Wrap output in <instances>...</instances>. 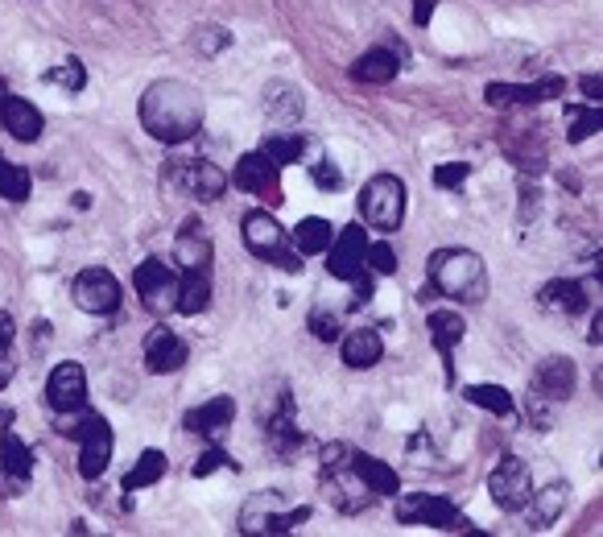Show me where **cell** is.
<instances>
[{
	"label": "cell",
	"mask_w": 603,
	"mask_h": 537,
	"mask_svg": "<svg viewBox=\"0 0 603 537\" xmlns=\"http://www.w3.org/2000/svg\"><path fill=\"white\" fill-rule=\"evenodd\" d=\"M137 116L153 141L186 145L203 128V95L186 79H158L145 88Z\"/></svg>",
	"instance_id": "1"
},
{
	"label": "cell",
	"mask_w": 603,
	"mask_h": 537,
	"mask_svg": "<svg viewBox=\"0 0 603 537\" xmlns=\"http://www.w3.org/2000/svg\"><path fill=\"white\" fill-rule=\"evenodd\" d=\"M430 286L439 289L451 302L476 306L488 298V265L471 249H439L426 265Z\"/></svg>",
	"instance_id": "2"
},
{
	"label": "cell",
	"mask_w": 603,
	"mask_h": 537,
	"mask_svg": "<svg viewBox=\"0 0 603 537\" xmlns=\"http://www.w3.org/2000/svg\"><path fill=\"white\" fill-rule=\"evenodd\" d=\"M319 483H322V496L331 501V509L348 513V517L364 513V509L376 501L373 488L360 480V471H355V450L348 447V443H331V447H322Z\"/></svg>",
	"instance_id": "3"
},
{
	"label": "cell",
	"mask_w": 603,
	"mask_h": 537,
	"mask_svg": "<svg viewBox=\"0 0 603 537\" xmlns=\"http://www.w3.org/2000/svg\"><path fill=\"white\" fill-rule=\"evenodd\" d=\"M574 393V364L567 356H546L530 376V418L537 430L550 426V405Z\"/></svg>",
	"instance_id": "4"
},
{
	"label": "cell",
	"mask_w": 603,
	"mask_h": 537,
	"mask_svg": "<svg viewBox=\"0 0 603 537\" xmlns=\"http://www.w3.org/2000/svg\"><path fill=\"white\" fill-rule=\"evenodd\" d=\"M360 215L376 232H397L406 219V182L397 174H376L360 191Z\"/></svg>",
	"instance_id": "5"
},
{
	"label": "cell",
	"mask_w": 603,
	"mask_h": 537,
	"mask_svg": "<svg viewBox=\"0 0 603 537\" xmlns=\"http://www.w3.org/2000/svg\"><path fill=\"white\" fill-rule=\"evenodd\" d=\"M306 521H310V509H306V504H298V509H282L277 492H257V496H249L244 509H240V534L244 537L294 534V529L306 525Z\"/></svg>",
	"instance_id": "6"
},
{
	"label": "cell",
	"mask_w": 603,
	"mask_h": 537,
	"mask_svg": "<svg viewBox=\"0 0 603 537\" xmlns=\"http://www.w3.org/2000/svg\"><path fill=\"white\" fill-rule=\"evenodd\" d=\"M244 249L261 261H273L285 273H302L298 249H285V228L269 212L244 215Z\"/></svg>",
	"instance_id": "7"
},
{
	"label": "cell",
	"mask_w": 603,
	"mask_h": 537,
	"mask_svg": "<svg viewBox=\"0 0 603 537\" xmlns=\"http://www.w3.org/2000/svg\"><path fill=\"white\" fill-rule=\"evenodd\" d=\"M133 286H137V298L149 315H174L178 310V286H182V277H178V268L170 261H158V256H149L141 265L133 268Z\"/></svg>",
	"instance_id": "8"
},
{
	"label": "cell",
	"mask_w": 603,
	"mask_h": 537,
	"mask_svg": "<svg viewBox=\"0 0 603 537\" xmlns=\"http://www.w3.org/2000/svg\"><path fill=\"white\" fill-rule=\"evenodd\" d=\"M261 430H265V443L273 447V455L294 459L302 447V430H298V413H294V397L277 389V393L261 401Z\"/></svg>",
	"instance_id": "9"
},
{
	"label": "cell",
	"mask_w": 603,
	"mask_h": 537,
	"mask_svg": "<svg viewBox=\"0 0 603 537\" xmlns=\"http://www.w3.org/2000/svg\"><path fill=\"white\" fill-rule=\"evenodd\" d=\"M488 496L504 513H521L533 496V471L521 455H504L488 476Z\"/></svg>",
	"instance_id": "10"
},
{
	"label": "cell",
	"mask_w": 603,
	"mask_h": 537,
	"mask_svg": "<svg viewBox=\"0 0 603 537\" xmlns=\"http://www.w3.org/2000/svg\"><path fill=\"white\" fill-rule=\"evenodd\" d=\"M397 521L406 525H430V529H471V521L459 517V509L446 496H430V492H406L397 496Z\"/></svg>",
	"instance_id": "11"
},
{
	"label": "cell",
	"mask_w": 603,
	"mask_h": 537,
	"mask_svg": "<svg viewBox=\"0 0 603 537\" xmlns=\"http://www.w3.org/2000/svg\"><path fill=\"white\" fill-rule=\"evenodd\" d=\"M166 182H170L174 191H182V195H195V198H207V203H212V198H219L228 191L231 179L207 158H182L170 165Z\"/></svg>",
	"instance_id": "12"
},
{
	"label": "cell",
	"mask_w": 603,
	"mask_h": 537,
	"mask_svg": "<svg viewBox=\"0 0 603 537\" xmlns=\"http://www.w3.org/2000/svg\"><path fill=\"white\" fill-rule=\"evenodd\" d=\"M71 298L83 315H95V319H100V315H112V310L121 306V282H116L107 268H83V273H75Z\"/></svg>",
	"instance_id": "13"
},
{
	"label": "cell",
	"mask_w": 603,
	"mask_h": 537,
	"mask_svg": "<svg viewBox=\"0 0 603 537\" xmlns=\"http://www.w3.org/2000/svg\"><path fill=\"white\" fill-rule=\"evenodd\" d=\"M112 447H116V438H112L107 418L91 413L88 426L79 430V476L83 480H100L107 471V464H112Z\"/></svg>",
	"instance_id": "14"
},
{
	"label": "cell",
	"mask_w": 603,
	"mask_h": 537,
	"mask_svg": "<svg viewBox=\"0 0 603 537\" xmlns=\"http://www.w3.org/2000/svg\"><path fill=\"white\" fill-rule=\"evenodd\" d=\"M277 161H269L261 149L257 153H244V158L236 161V170H231V186H240V191H249L257 198H269V203H282V179H277Z\"/></svg>",
	"instance_id": "15"
},
{
	"label": "cell",
	"mask_w": 603,
	"mask_h": 537,
	"mask_svg": "<svg viewBox=\"0 0 603 537\" xmlns=\"http://www.w3.org/2000/svg\"><path fill=\"white\" fill-rule=\"evenodd\" d=\"M562 79L558 75H546L537 83H488L483 88V100L492 107H533V104H546V100H558L562 95Z\"/></svg>",
	"instance_id": "16"
},
{
	"label": "cell",
	"mask_w": 603,
	"mask_h": 537,
	"mask_svg": "<svg viewBox=\"0 0 603 537\" xmlns=\"http://www.w3.org/2000/svg\"><path fill=\"white\" fill-rule=\"evenodd\" d=\"M46 401H50L54 413H71L88 405V373L75 364V359H62L50 376H46Z\"/></svg>",
	"instance_id": "17"
},
{
	"label": "cell",
	"mask_w": 603,
	"mask_h": 537,
	"mask_svg": "<svg viewBox=\"0 0 603 537\" xmlns=\"http://www.w3.org/2000/svg\"><path fill=\"white\" fill-rule=\"evenodd\" d=\"M141 359L153 376H170L191 359V347H186V340H182L178 331H170V327H153V331L145 335Z\"/></svg>",
	"instance_id": "18"
},
{
	"label": "cell",
	"mask_w": 603,
	"mask_h": 537,
	"mask_svg": "<svg viewBox=\"0 0 603 537\" xmlns=\"http://www.w3.org/2000/svg\"><path fill=\"white\" fill-rule=\"evenodd\" d=\"M364 252H368L364 228H343V232H335L331 249H327V273L339 277V282H352V277L364 273Z\"/></svg>",
	"instance_id": "19"
},
{
	"label": "cell",
	"mask_w": 603,
	"mask_h": 537,
	"mask_svg": "<svg viewBox=\"0 0 603 537\" xmlns=\"http://www.w3.org/2000/svg\"><path fill=\"white\" fill-rule=\"evenodd\" d=\"M231 418H236V401H231V397H212V401H203L195 410H186L182 426L215 443V438H224L231 430Z\"/></svg>",
	"instance_id": "20"
},
{
	"label": "cell",
	"mask_w": 603,
	"mask_h": 537,
	"mask_svg": "<svg viewBox=\"0 0 603 537\" xmlns=\"http://www.w3.org/2000/svg\"><path fill=\"white\" fill-rule=\"evenodd\" d=\"M426 331H430V340H434V347H439V356H443L446 380H455V359L451 356H455V343H459L463 331H467L463 315H455V310H430Z\"/></svg>",
	"instance_id": "21"
},
{
	"label": "cell",
	"mask_w": 603,
	"mask_h": 537,
	"mask_svg": "<svg viewBox=\"0 0 603 537\" xmlns=\"http://www.w3.org/2000/svg\"><path fill=\"white\" fill-rule=\"evenodd\" d=\"M385 359V340H380V331L373 327H355L352 335H343V364L348 368H376Z\"/></svg>",
	"instance_id": "22"
},
{
	"label": "cell",
	"mask_w": 603,
	"mask_h": 537,
	"mask_svg": "<svg viewBox=\"0 0 603 537\" xmlns=\"http://www.w3.org/2000/svg\"><path fill=\"white\" fill-rule=\"evenodd\" d=\"M212 306V265L207 268H182V286H178V315L195 319Z\"/></svg>",
	"instance_id": "23"
},
{
	"label": "cell",
	"mask_w": 603,
	"mask_h": 537,
	"mask_svg": "<svg viewBox=\"0 0 603 537\" xmlns=\"http://www.w3.org/2000/svg\"><path fill=\"white\" fill-rule=\"evenodd\" d=\"M537 302L546 306L550 315H583L587 306H591V298H587V289L579 286V282H570V277H558V282H546L542 286V294H537Z\"/></svg>",
	"instance_id": "24"
},
{
	"label": "cell",
	"mask_w": 603,
	"mask_h": 537,
	"mask_svg": "<svg viewBox=\"0 0 603 537\" xmlns=\"http://www.w3.org/2000/svg\"><path fill=\"white\" fill-rule=\"evenodd\" d=\"M397 71H401V58L392 50H385V46H373V50H364L355 58L352 79L355 83H392Z\"/></svg>",
	"instance_id": "25"
},
{
	"label": "cell",
	"mask_w": 603,
	"mask_h": 537,
	"mask_svg": "<svg viewBox=\"0 0 603 537\" xmlns=\"http://www.w3.org/2000/svg\"><path fill=\"white\" fill-rule=\"evenodd\" d=\"M42 112H37L30 100H21V95H4V128L18 137V141H37L42 137Z\"/></svg>",
	"instance_id": "26"
},
{
	"label": "cell",
	"mask_w": 603,
	"mask_h": 537,
	"mask_svg": "<svg viewBox=\"0 0 603 537\" xmlns=\"http://www.w3.org/2000/svg\"><path fill=\"white\" fill-rule=\"evenodd\" d=\"M198 228H203V224L191 219V224H186V228L178 232V240H174V261L182 268H207L212 265V240L198 232Z\"/></svg>",
	"instance_id": "27"
},
{
	"label": "cell",
	"mask_w": 603,
	"mask_h": 537,
	"mask_svg": "<svg viewBox=\"0 0 603 537\" xmlns=\"http://www.w3.org/2000/svg\"><path fill=\"white\" fill-rule=\"evenodd\" d=\"M302 107H306V100H302V88H294V83H269L265 88V112L277 121V125H298Z\"/></svg>",
	"instance_id": "28"
},
{
	"label": "cell",
	"mask_w": 603,
	"mask_h": 537,
	"mask_svg": "<svg viewBox=\"0 0 603 537\" xmlns=\"http://www.w3.org/2000/svg\"><path fill=\"white\" fill-rule=\"evenodd\" d=\"M331 240H335V228L322 219V215H306L298 219V228H294V249L302 256H319V252L331 249Z\"/></svg>",
	"instance_id": "29"
},
{
	"label": "cell",
	"mask_w": 603,
	"mask_h": 537,
	"mask_svg": "<svg viewBox=\"0 0 603 537\" xmlns=\"http://www.w3.org/2000/svg\"><path fill=\"white\" fill-rule=\"evenodd\" d=\"M355 471H360V480L373 488V496H397V492H401L397 471H392L385 459H376V455H360V450H355Z\"/></svg>",
	"instance_id": "30"
},
{
	"label": "cell",
	"mask_w": 603,
	"mask_h": 537,
	"mask_svg": "<svg viewBox=\"0 0 603 537\" xmlns=\"http://www.w3.org/2000/svg\"><path fill=\"white\" fill-rule=\"evenodd\" d=\"M0 471L21 483L34 476V455H30V447L21 443L13 430H0Z\"/></svg>",
	"instance_id": "31"
},
{
	"label": "cell",
	"mask_w": 603,
	"mask_h": 537,
	"mask_svg": "<svg viewBox=\"0 0 603 537\" xmlns=\"http://www.w3.org/2000/svg\"><path fill=\"white\" fill-rule=\"evenodd\" d=\"M567 492H570L567 483H550V488L533 492L525 509H533V521H537V529H546V525H554V521H558L562 504H567Z\"/></svg>",
	"instance_id": "32"
},
{
	"label": "cell",
	"mask_w": 603,
	"mask_h": 537,
	"mask_svg": "<svg viewBox=\"0 0 603 537\" xmlns=\"http://www.w3.org/2000/svg\"><path fill=\"white\" fill-rule=\"evenodd\" d=\"M166 476V455L158 447L141 450V459L133 464V471L125 476V492H141V488H153V483Z\"/></svg>",
	"instance_id": "33"
},
{
	"label": "cell",
	"mask_w": 603,
	"mask_h": 537,
	"mask_svg": "<svg viewBox=\"0 0 603 537\" xmlns=\"http://www.w3.org/2000/svg\"><path fill=\"white\" fill-rule=\"evenodd\" d=\"M261 153L269 161H277V165H294V161L306 158V137L302 133H269Z\"/></svg>",
	"instance_id": "34"
},
{
	"label": "cell",
	"mask_w": 603,
	"mask_h": 537,
	"mask_svg": "<svg viewBox=\"0 0 603 537\" xmlns=\"http://www.w3.org/2000/svg\"><path fill=\"white\" fill-rule=\"evenodd\" d=\"M567 121H570V128H567V141L570 145H583L587 137H595L600 133V125H603V112H600V104H570L567 107Z\"/></svg>",
	"instance_id": "35"
},
{
	"label": "cell",
	"mask_w": 603,
	"mask_h": 537,
	"mask_svg": "<svg viewBox=\"0 0 603 537\" xmlns=\"http://www.w3.org/2000/svg\"><path fill=\"white\" fill-rule=\"evenodd\" d=\"M463 397L471 401V405H479V410H488V413H513V393L504 389V385H467L463 389Z\"/></svg>",
	"instance_id": "36"
},
{
	"label": "cell",
	"mask_w": 603,
	"mask_h": 537,
	"mask_svg": "<svg viewBox=\"0 0 603 537\" xmlns=\"http://www.w3.org/2000/svg\"><path fill=\"white\" fill-rule=\"evenodd\" d=\"M0 198H9V203H25L30 198V170L25 165L0 158Z\"/></svg>",
	"instance_id": "37"
},
{
	"label": "cell",
	"mask_w": 603,
	"mask_h": 537,
	"mask_svg": "<svg viewBox=\"0 0 603 537\" xmlns=\"http://www.w3.org/2000/svg\"><path fill=\"white\" fill-rule=\"evenodd\" d=\"M46 79H50L54 88H62V91H83L88 88V71H83V62H79V58H62V62H58V67H50V71H46Z\"/></svg>",
	"instance_id": "38"
},
{
	"label": "cell",
	"mask_w": 603,
	"mask_h": 537,
	"mask_svg": "<svg viewBox=\"0 0 603 537\" xmlns=\"http://www.w3.org/2000/svg\"><path fill=\"white\" fill-rule=\"evenodd\" d=\"M13 340H18V322L13 315H0V389L13 380Z\"/></svg>",
	"instance_id": "39"
},
{
	"label": "cell",
	"mask_w": 603,
	"mask_h": 537,
	"mask_svg": "<svg viewBox=\"0 0 603 537\" xmlns=\"http://www.w3.org/2000/svg\"><path fill=\"white\" fill-rule=\"evenodd\" d=\"M364 268L376 273V277H392V273H397V252H392L389 244H368V252H364Z\"/></svg>",
	"instance_id": "40"
},
{
	"label": "cell",
	"mask_w": 603,
	"mask_h": 537,
	"mask_svg": "<svg viewBox=\"0 0 603 537\" xmlns=\"http://www.w3.org/2000/svg\"><path fill=\"white\" fill-rule=\"evenodd\" d=\"M467 179H471V165H467V161H443V165L434 170V186H439V191H455V186H463Z\"/></svg>",
	"instance_id": "41"
},
{
	"label": "cell",
	"mask_w": 603,
	"mask_h": 537,
	"mask_svg": "<svg viewBox=\"0 0 603 537\" xmlns=\"http://www.w3.org/2000/svg\"><path fill=\"white\" fill-rule=\"evenodd\" d=\"M224 467H231V471H236V464H231V455H228V450L212 447V450H203V455L195 459V467H191V476H195V480H207L212 471H224Z\"/></svg>",
	"instance_id": "42"
},
{
	"label": "cell",
	"mask_w": 603,
	"mask_h": 537,
	"mask_svg": "<svg viewBox=\"0 0 603 537\" xmlns=\"http://www.w3.org/2000/svg\"><path fill=\"white\" fill-rule=\"evenodd\" d=\"M310 335L322 343H335L343 331H339V315H327V310H315L310 315Z\"/></svg>",
	"instance_id": "43"
},
{
	"label": "cell",
	"mask_w": 603,
	"mask_h": 537,
	"mask_svg": "<svg viewBox=\"0 0 603 537\" xmlns=\"http://www.w3.org/2000/svg\"><path fill=\"white\" fill-rule=\"evenodd\" d=\"M231 37L219 30V25H198V34H195V50H203V54H219L224 46H228Z\"/></svg>",
	"instance_id": "44"
},
{
	"label": "cell",
	"mask_w": 603,
	"mask_h": 537,
	"mask_svg": "<svg viewBox=\"0 0 603 537\" xmlns=\"http://www.w3.org/2000/svg\"><path fill=\"white\" fill-rule=\"evenodd\" d=\"M310 179L319 182L322 191H339V186H343V174H339L331 161H310Z\"/></svg>",
	"instance_id": "45"
},
{
	"label": "cell",
	"mask_w": 603,
	"mask_h": 537,
	"mask_svg": "<svg viewBox=\"0 0 603 537\" xmlns=\"http://www.w3.org/2000/svg\"><path fill=\"white\" fill-rule=\"evenodd\" d=\"M352 302H355V306L373 302V277H368V273H360V277H352Z\"/></svg>",
	"instance_id": "46"
},
{
	"label": "cell",
	"mask_w": 603,
	"mask_h": 537,
	"mask_svg": "<svg viewBox=\"0 0 603 537\" xmlns=\"http://www.w3.org/2000/svg\"><path fill=\"white\" fill-rule=\"evenodd\" d=\"M434 9H439V0H413V25L426 30L430 18H434Z\"/></svg>",
	"instance_id": "47"
},
{
	"label": "cell",
	"mask_w": 603,
	"mask_h": 537,
	"mask_svg": "<svg viewBox=\"0 0 603 537\" xmlns=\"http://www.w3.org/2000/svg\"><path fill=\"white\" fill-rule=\"evenodd\" d=\"M579 88H583L587 104H600V75H583V79H579Z\"/></svg>",
	"instance_id": "48"
},
{
	"label": "cell",
	"mask_w": 603,
	"mask_h": 537,
	"mask_svg": "<svg viewBox=\"0 0 603 537\" xmlns=\"http://www.w3.org/2000/svg\"><path fill=\"white\" fill-rule=\"evenodd\" d=\"M600 327H603V310L595 306V322H591V331H587V343H595V347L603 343V331H600Z\"/></svg>",
	"instance_id": "49"
},
{
	"label": "cell",
	"mask_w": 603,
	"mask_h": 537,
	"mask_svg": "<svg viewBox=\"0 0 603 537\" xmlns=\"http://www.w3.org/2000/svg\"><path fill=\"white\" fill-rule=\"evenodd\" d=\"M13 426V410L9 405H0V430H9Z\"/></svg>",
	"instance_id": "50"
},
{
	"label": "cell",
	"mask_w": 603,
	"mask_h": 537,
	"mask_svg": "<svg viewBox=\"0 0 603 537\" xmlns=\"http://www.w3.org/2000/svg\"><path fill=\"white\" fill-rule=\"evenodd\" d=\"M0 128H4V95H0Z\"/></svg>",
	"instance_id": "51"
}]
</instances>
